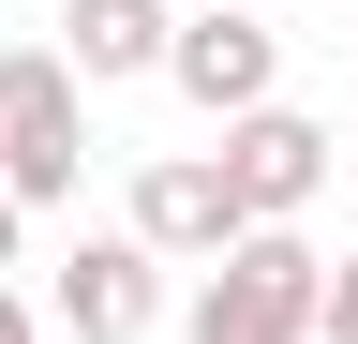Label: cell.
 <instances>
[{"mask_svg": "<svg viewBox=\"0 0 358 344\" xmlns=\"http://www.w3.org/2000/svg\"><path fill=\"white\" fill-rule=\"evenodd\" d=\"M313 254L299 225H239L209 254V284H194V315H179V344H313Z\"/></svg>", "mask_w": 358, "mask_h": 344, "instance_id": "cell-1", "label": "cell"}, {"mask_svg": "<svg viewBox=\"0 0 358 344\" xmlns=\"http://www.w3.org/2000/svg\"><path fill=\"white\" fill-rule=\"evenodd\" d=\"M90 180V90L60 75V46H0V195L60 209Z\"/></svg>", "mask_w": 358, "mask_h": 344, "instance_id": "cell-2", "label": "cell"}, {"mask_svg": "<svg viewBox=\"0 0 358 344\" xmlns=\"http://www.w3.org/2000/svg\"><path fill=\"white\" fill-rule=\"evenodd\" d=\"M164 75H179V105H194V120H254V105H284V30L194 0V15L164 30Z\"/></svg>", "mask_w": 358, "mask_h": 344, "instance_id": "cell-3", "label": "cell"}, {"mask_svg": "<svg viewBox=\"0 0 358 344\" xmlns=\"http://www.w3.org/2000/svg\"><path fill=\"white\" fill-rule=\"evenodd\" d=\"M224 195H239V225H299L313 195H329V120H299V105H254V120H224Z\"/></svg>", "mask_w": 358, "mask_h": 344, "instance_id": "cell-4", "label": "cell"}, {"mask_svg": "<svg viewBox=\"0 0 358 344\" xmlns=\"http://www.w3.org/2000/svg\"><path fill=\"white\" fill-rule=\"evenodd\" d=\"M150 329H164V270L134 240H75L45 284V344H150Z\"/></svg>", "mask_w": 358, "mask_h": 344, "instance_id": "cell-5", "label": "cell"}, {"mask_svg": "<svg viewBox=\"0 0 358 344\" xmlns=\"http://www.w3.org/2000/svg\"><path fill=\"white\" fill-rule=\"evenodd\" d=\"M150 270H209L224 240H239V195H224V165L209 150H164V165H134V225H120Z\"/></svg>", "mask_w": 358, "mask_h": 344, "instance_id": "cell-6", "label": "cell"}, {"mask_svg": "<svg viewBox=\"0 0 358 344\" xmlns=\"http://www.w3.org/2000/svg\"><path fill=\"white\" fill-rule=\"evenodd\" d=\"M164 30H179V0H60V75L90 90V75H164Z\"/></svg>", "mask_w": 358, "mask_h": 344, "instance_id": "cell-7", "label": "cell"}, {"mask_svg": "<svg viewBox=\"0 0 358 344\" xmlns=\"http://www.w3.org/2000/svg\"><path fill=\"white\" fill-rule=\"evenodd\" d=\"M313 344H358V254L313 270Z\"/></svg>", "mask_w": 358, "mask_h": 344, "instance_id": "cell-8", "label": "cell"}, {"mask_svg": "<svg viewBox=\"0 0 358 344\" xmlns=\"http://www.w3.org/2000/svg\"><path fill=\"white\" fill-rule=\"evenodd\" d=\"M0 344H45V315H30V299H15V284H0Z\"/></svg>", "mask_w": 358, "mask_h": 344, "instance_id": "cell-9", "label": "cell"}, {"mask_svg": "<svg viewBox=\"0 0 358 344\" xmlns=\"http://www.w3.org/2000/svg\"><path fill=\"white\" fill-rule=\"evenodd\" d=\"M15 254H30V209H15V195H0V270H15Z\"/></svg>", "mask_w": 358, "mask_h": 344, "instance_id": "cell-10", "label": "cell"}, {"mask_svg": "<svg viewBox=\"0 0 358 344\" xmlns=\"http://www.w3.org/2000/svg\"><path fill=\"white\" fill-rule=\"evenodd\" d=\"M224 15H268V0H224Z\"/></svg>", "mask_w": 358, "mask_h": 344, "instance_id": "cell-11", "label": "cell"}]
</instances>
